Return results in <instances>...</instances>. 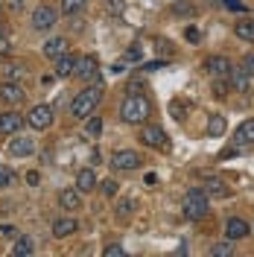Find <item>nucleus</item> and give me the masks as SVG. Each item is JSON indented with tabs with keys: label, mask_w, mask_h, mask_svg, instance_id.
<instances>
[{
	"label": "nucleus",
	"mask_w": 254,
	"mask_h": 257,
	"mask_svg": "<svg viewBox=\"0 0 254 257\" xmlns=\"http://www.w3.org/2000/svg\"><path fill=\"white\" fill-rule=\"evenodd\" d=\"M149 114H152V105H149V99L143 94H129L123 99V105H120V120L123 123H132V126L146 123Z\"/></svg>",
	"instance_id": "obj_1"
},
{
	"label": "nucleus",
	"mask_w": 254,
	"mask_h": 257,
	"mask_svg": "<svg viewBox=\"0 0 254 257\" xmlns=\"http://www.w3.org/2000/svg\"><path fill=\"white\" fill-rule=\"evenodd\" d=\"M99 99H102V88H99V85H91V88L79 91V94L73 96V102H70V117H73V120L91 117L94 108L99 105Z\"/></svg>",
	"instance_id": "obj_2"
},
{
	"label": "nucleus",
	"mask_w": 254,
	"mask_h": 257,
	"mask_svg": "<svg viewBox=\"0 0 254 257\" xmlns=\"http://www.w3.org/2000/svg\"><path fill=\"white\" fill-rule=\"evenodd\" d=\"M181 210L190 222H202L210 213V199L205 196V190H187L184 202H181Z\"/></svg>",
	"instance_id": "obj_3"
},
{
	"label": "nucleus",
	"mask_w": 254,
	"mask_h": 257,
	"mask_svg": "<svg viewBox=\"0 0 254 257\" xmlns=\"http://www.w3.org/2000/svg\"><path fill=\"white\" fill-rule=\"evenodd\" d=\"M143 164V155L135 149H120L111 155V170L114 173H126V170H138Z\"/></svg>",
	"instance_id": "obj_4"
},
{
	"label": "nucleus",
	"mask_w": 254,
	"mask_h": 257,
	"mask_svg": "<svg viewBox=\"0 0 254 257\" xmlns=\"http://www.w3.org/2000/svg\"><path fill=\"white\" fill-rule=\"evenodd\" d=\"M56 21H59V9L56 6H50V3H41V6H35V12H32V27L41 32H47L56 27Z\"/></svg>",
	"instance_id": "obj_5"
},
{
	"label": "nucleus",
	"mask_w": 254,
	"mask_h": 257,
	"mask_svg": "<svg viewBox=\"0 0 254 257\" xmlns=\"http://www.w3.org/2000/svg\"><path fill=\"white\" fill-rule=\"evenodd\" d=\"M27 123H30L35 132H47L53 126V105L41 102V105H32L30 114H27Z\"/></svg>",
	"instance_id": "obj_6"
},
{
	"label": "nucleus",
	"mask_w": 254,
	"mask_h": 257,
	"mask_svg": "<svg viewBox=\"0 0 254 257\" xmlns=\"http://www.w3.org/2000/svg\"><path fill=\"white\" fill-rule=\"evenodd\" d=\"M141 144L143 146H152V149H167L170 146V138L161 126H143L141 128Z\"/></svg>",
	"instance_id": "obj_7"
},
{
	"label": "nucleus",
	"mask_w": 254,
	"mask_h": 257,
	"mask_svg": "<svg viewBox=\"0 0 254 257\" xmlns=\"http://www.w3.org/2000/svg\"><path fill=\"white\" fill-rule=\"evenodd\" d=\"M96 70H99V59L96 56H79V62H76V70H73V76H79V79L91 82L96 79Z\"/></svg>",
	"instance_id": "obj_8"
},
{
	"label": "nucleus",
	"mask_w": 254,
	"mask_h": 257,
	"mask_svg": "<svg viewBox=\"0 0 254 257\" xmlns=\"http://www.w3.org/2000/svg\"><path fill=\"white\" fill-rule=\"evenodd\" d=\"M0 99H3L6 105H21V102L27 99V91H24V85H18V82H6V85H0Z\"/></svg>",
	"instance_id": "obj_9"
},
{
	"label": "nucleus",
	"mask_w": 254,
	"mask_h": 257,
	"mask_svg": "<svg viewBox=\"0 0 254 257\" xmlns=\"http://www.w3.org/2000/svg\"><path fill=\"white\" fill-rule=\"evenodd\" d=\"M248 234H251V228H248L245 219H239V216H231V219L225 222V237H228V240H245Z\"/></svg>",
	"instance_id": "obj_10"
},
{
	"label": "nucleus",
	"mask_w": 254,
	"mask_h": 257,
	"mask_svg": "<svg viewBox=\"0 0 254 257\" xmlns=\"http://www.w3.org/2000/svg\"><path fill=\"white\" fill-rule=\"evenodd\" d=\"M231 67H234V64H231V59H225V56H210L205 62V70L210 76H219V79H225V76L231 73Z\"/></svg>",
	"instance_id": "obj_11"
},
{
	"label": "nucleus",
	"mask_w": 254,
	"mask_h": 257,
	"mask_svg": "<svg viewBox=\"0 0 254 257\" xmlns=\"http://www.w3.org/2000/svg\"><path fill=\"white\" fill-rule=\"evenodd\" d=\"M202 190H205L207 199H228V196H231V187L225 184L222 178H216V176H213V178H207Z\"/></svg>",
	"instance_id": "obj_12"
},
{
	"label": "nucleus",
	"mask_w": 254,
	"mask_h": 257,
	"mask_svg": "<svg viewBox=\"0 0 254 257\" xmlns=\"http://www.w3.org/2000/svg\"><path fill=\"white\" fill-rule=\"evenodd\" d=\"M67 47H70V41H67L64 35H53V38H47V44H44V56L56 62L59 56H64V53H67Z\"/></svg>",
	"instance_id": "obj_13"
},
{
	"label": "nucleus",
	"mask_w": 254,
	"mask_h": 257,
	"mask_svg": "<svg viewBox=\"0 0 254 257\" xmlns=\"http://www.w3.org/2000/svg\"><path fill=\"white\" fill-rule=\"evenodd\" d=\"M32 152H35V144H32V138H12V144H9V155L12 158H30Z\"/></svg>",
	"instance_id": "obj_14"
},
{
	"label": "nucleus",
	"mask_w": 254,
	"mask_h": 257,
	"mask_svg": "<svg viewBox=\"0 0 254 257\" xmlns=\"http://www.w3.org/2000/svg\"><path fill=\"white\" fill-rule=\"evenodd\" d=\"M76 62H79V56H76V53H64V56H59V59H56V76H62V79L73 76Z\"/></svg>",
	"instance_id": "obj_15"
},
{
	"label": "nucleus",
	"mask_w": 254,
	"mask_h": 257,
	"mask_svg": "<svg viewBox=\"0 0 254 257\" xmlns=\"http://www.w3.org/2000/svg\"><path fill=\"white\" fill-rule=\"evenodd\" d=\"M18 128H24V117L15 111H3L0 114V135H15Z\"/></svg>",
	"instance_id": "obj_16"
},
{
	"label": "nucleus",
	"mask_w": 254,
	"mask_h": 257,
	"mask_svg": "<svg viewBox=\"0 0 254 257\" xmlns=\"http://www.w3.org/2000/svg\"><path fill=\"white\" fill-rule=\"evenodd\" d=\"M76 190L79 193H94L96 190V173L94 167H85L76 173Z\"/></svg>",
	"instance_id": "obj_17"
},
{
	"label": "nucleus",
	"mask_w": 254,
	"mask_h": 257,
	"mask_svg": "<svg viewBox=\"0 0 254 257\" xmlns=\"http://www.w3.org/2000/svg\"><path fill=\"white\" fill-rule=\"evenodd\" d=\"M234 144H237V146L254 144V117H251V120H242V123L234 128Z\"/></svg>",
	"instance_id": "obj_18"
},
{
	"label": "nucleus",
	"mask_w": 254,
	"mask_h": 257,
	"mask_svg": "<svg viewBox=\"0 0 254 257\" xmlns=\"http://www.w3.org/2000/svg\"><path fill=\"white\" fill-rule=\"evenodd\" d=\"M73 231H76V219H73V216H59V219H53V237H56V240L70 237Z\"/></svg>",
	"instance_id": "obj_19"
},
{
	"label": "nucleus",
	"mask_w": 254,
	"mask_h": 257,
	"mask_svg": "<svg viewBox=\"0 0 254 257\" xmlns=\"http://www.w3.org/2000/svg\"><path fill=\"white\" fill-rule=\"evenodd\" d=\"M228 76H231V88H234V91H239V94H245V91H248V85H251V82H248V70H245V67H231V73H228Z\"/></svg>",
	"instance_id": "obj_20"
},
{
	"label": "nucleus",
	"mask_w": 254,
	"mask_h": 257,
	"mask_svg": "<svg viewBox=\"0 0 254 257\" xmlns=\"http://www.w3.org/2000/svg\"><path fill=\"white\" fill-rule=\"evenodd\" d=\"M135 210H138V199H132V196H126V199H117V205H114L117 219H129Z\"/></svg>",
	"instance_id": "obj_21"
},
{
	"label": "nucleus",
	"mask_w": 254,
	"mask_h": 257,
	"mask_svg": "<svg viewBox=\"0 0 254 257\" xmlns=\"http://www.w3.org/2000/svg\"><path fill=\"white\" fill-rule=\"evenodd\" d=\"M12 254H15V257H30V254H35V242H32V237H18L15 245H12Z\"/></svg>",
	"instance_id": "obj_22"
},
{
	"label": "nucleus",
	"mask_w": 254,
	"mask_h": 257,
	"mask_svg": "<svg viewBox=\"0 0 254 257\" xmlns=\"http://www.w3.org/2000/svg\"><path fill=\"white\" fill-rule=\"evenodd\" d=\"M59 205H62L64 210H76L82 205L79 190H62V193H59Z\"/></svg>",
	"instance_id": "obj_23"
},
{
	"label": "nucleus",
	"mask_w": 254,
	"mask_h": 257,
	"mask_svg": "<svg viewBox=\"0 0 254 257\" xmlns=\"http://www.w3.org/2000/svg\"><path fill=\"white\" fill-rule=\"evenodd\" d=\"M225 128H228V120H225L222 114H213V117L207 120V135H210V138H222Z\"/></svg>",
	"instance_id": "obj_24"
},
{
	"label": "nucleus",
	"mask_w": 254,
	"mask_h": 257,
	"mask_svg": "<svg viewBox=\"0 0 254 257\" xmlns=\"http://www.w3.org/2000/svg\"><path fill=\"white\" fill-rule=\"evenodd\" d=\"M234 35H239L242 41H254V21H248V18L237 21V27H234Z\"/></svg>",
	"instance_id": "obj_25"
},
{
	"label": "nucleus",
	"mask_w": 254,
	"mask_h": 257,
	"mask_svg": "<svg viewBox=\"0 0 254 257\" xmlns=\"http://www.w3.org/2000/svg\"><path fill=\"white\" fill-rule=\"evenodd\" d=\"M170 12H173L175 18H193V15H196V6H193L190 0H175Z\"/></svg>",
	"instance_id": "obj_26"
},
{
	"label": "nucleus",
	"mask_w": 254,
	"mask_h": 257,
	"mask_svg": "<svg viewBox=\"0 0 254 257\" xmlns=\"http://www.w3.org/2000/svg\"><path fill=\"white\" fill-rule=\"evenodd\" d=\"M102 135V120L99 117H85V138H99Z\"/></svg>",
	"instance_id": "obj_27"
},
{
	"label": "nucleus",
	"mask_w": 254,
	"mask_h": 257,
	"mask_svg": "<svg viewBox=\"0 0 254 257\" xmlns=\"http://www.w3.org/2000/svg\"><path fill=\"white\" fill-rule=\"evenodd\" d=\"M210 257H234V240H225L210 245Z\"/></svg>",
	"instance_id": "obj_28"
},
{
	"label": "nucleus",
	"mask_w": 254,
	"mask_h": 257,
	"mask_svg": "<svg viewBox=\"0 0 254 257\" xmlns=\"http://www.w3.org/2000/svg\"><path fill=\"white\" fill-rule=\"evenodd\" d=\"M85 3H88V0H62V12L70 18V15H76V12H82Z\"/></svg>",
	"instance_id": "obj_29"
},
{
	"label": "nucleus",
	"mask_w": 254,
	"mask_h": 257,
	"mask_svg": "<svg viewBox=\"0 0 254 257\" xmlns=\"http://www.w3.org/2000/svg\"><path fill=\"white\" fill-rule=\"evenodd\" d=\"M155 50H158L161 59H170V56L175 53V44L173 41H167V38H158V41H155Z\"/></svg>",
	"instance_id": "obj_30"
},
{
	"label": "nucleus",
	"mask_w": 254,
	"mask_h": 257,
	"mask_svg": "<svg viewBox=\"0 0 254 257\" xmlns=\"http://www.w3.org/2000/svg\"><path fill=\"white\" fill-rule=\"evenodd\" d=\"M141 59H143V47L135 41V44L126 50V62H141Z\"/></svg>",
	"instance_id": "obj_31"
},
{
	"label": "nucleus",
	"mask_w": 254,
	"mask_h": 257,
	"mask_svg": "<svg viewBox=\"0 0 254 257\" xmlns=\"http://www.w3.org/2000/svg\"><path fill=\"white\" fill-rule=\"evenodd\" d=\"M12 181H15V173H12L9 167H3V164H0V187H9Z\"/></svg>",
	"instance_id": "obj_32"
},
{
	"label": "nucleus",
	"mask_w": 254,
	"mask_h": 257,
	"mask_svg": "<svg viewBox=\"0 0 254 257\" xmlns=\"http://www.w3.org/2000/svg\"><path fill=\"white\" fill-rule=\"evenodd\" d=\"M222 3L231 9V12H248V6H245L242 0H222Z\"/></svg>",
	"instance_id": "obj_33"
},
{
	"label": "nucleus",
	"mask_w": 254,
	"mask_h": 257,
	"mask_svg": "<svg viewBox=\"0 0 254 257\" xmlns=\"http://www.w3.org/2000/svg\"><path fill=\"white\" fill-rule=\"evenodd\" d=\"M123 254H126V248H123V245H108V248L102 251V257H123Z\"/></svg>",
	"instance_id": "obj_34"
},
{
	"label": "nucleus",
	"mask_w": 254,
	"mask_h": 257,
	"mask_svg": "<svg viewBox=\"0 0 254 257\" xmlns=\"http://www.w3.org/2000/svg\"><path fill=\"white\" fill-rule=\"evenodd\" d=\"M0 53H9V30L0 27Z\"/></svg>",
	"instance_id": "obj_35"
},
{
	"label": "nucleus",
	"mask_w": 254,
	"mask_h": 257,
	"mask_svg": "<svg viewBox=\"0 0 254 257\" xmlns=\"http://www.w3.org/2000/svg\"><path fill=\"white\" fill-rule=\"evenodd\" d=\"M184 35H187V41H190V44H199V41H202V32L196 30V27H187Z\"/></svg>",
	"instance_id": "obj_36"
},
{
	"label": "nucleus",
	"mask_w": 254,
	"mask_h": 257,
	"mask_svg": "<svg viewBox=\"0 0 254 257\" xmlns=\"http://www.w3.org/2000/svg\"><path fill=\"white\" fill-rule=\"evenodd\" d=\"M27 184H30V187H38V184H41V173H38V170H30V173H27Z\"/></svg>",
	"instance_id": "obj_37"
},
{
	"label": "nucleus",
	"mask_w": 254,
	"mask_h": 257,
	"mask_svg": "<svg viewBox=\"0 0 254 257\" xmlns=\"http://www.w3.org/2000/svg\"><path fill=\"white\" fill-rule=\"evenodd\" d=\"M108 9H111V15H123L126 3H123V0H108Z\"/></svg>",
	"instance_id": "obj_38"
},
{
	"label": "nucleus",
	"mask_w": 254,
	"mask_h": 257,
	"mask_svg": "<svg viewBox=\"0 0 254 257\" xmlns=\"http://www.w3.org/2000/svg\"><path fill=\"white\" fill-rule=\"evenodd\" d=\"M129 94H143V79H129Z\"/></svg>",
	"instance_id": "obj_39"
},
{
	"label": "nucleus",
	"mask_w": 254,
	"mask_h": 257,
	"mask_svg": "<svg viewBox=\"0 0 254 257\" xmlns=\"http://www.w3.org/2000/svg\"><path fill=\"white\" fill-rule=\"evenodd\" d=\"M102 193H105L108 199H114V196H117V181H105V184H102Z\"/></svg>",
	"instance_id": "obj_40"
},
{
	"label": "nucleus",
	"mask_w": 254,
	"mask_h": 257,
	"mask_svg": "<svg viewBox=\"0 0 254 257\" xmlns=\"http://www.w3.org/2000/svg\"><path fill=\"white\" fill-rule=\"evenodd\" d=\"M242 67L248 70V76H254V53H248V56H245V62H242Z\"/></svg>",
	"instance_id": "obj_41"
},
{
	"label": "nucleus",
	"mask_w": 254,
	"mask_h": 257,
	"mask_svg": "<svg viewBox=\"0 0 254 257\" xmlns=\"http://www.w3.org/2000/svg\"><path fill=\"white\" fill-rule=\"evenodd\" d=\"M158 67H164V59H158V62H149V64H143V70L149 73V70H158Z\"/></svg>",
	"instance_id": "obj_42"
},
{
	"label": "nucleus",
	"mask_w": 254,
	"mask_h": 257,
	"mask_svg": "<svg viewBox=\"0 0 254 257\" xmlns=\"http://www.w3.org/2000/svg\"><path fill=\"white\" fill-rule=\"evenodd\" d=\"M70 30H73V32H82V30H85V24H82V21H73V24H70Z\"/></svg>",
	"instance_id": "obj_43"
},
{
	"label": "nucleus",
	"mask_w": 254,
	"mask_h": 257,
	"mask_svg": "<svg viewBox=\"0 0 254 257\" xmlns=\"http://www.w3.org/2000/svg\"><path fill=\"white\" fill-rule=\"evenodd\" d=\"M9 6H12L15 12H21V6H24V0H9Z\"/></svg>",
	"instance_id": "obj_44"
}]
</instances>
